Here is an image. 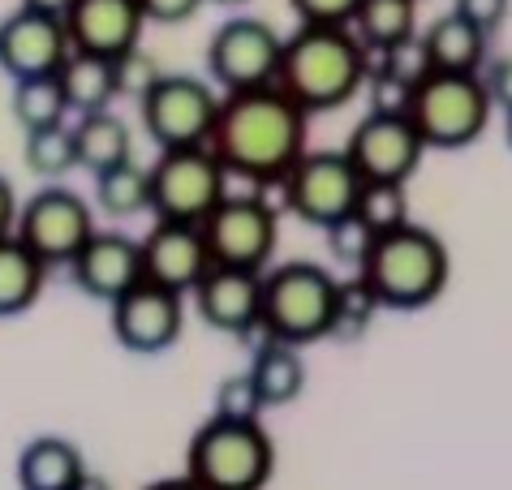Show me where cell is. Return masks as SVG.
I'll list each match as a JSON object with an SVG mask.
<instances>
[{
  "label": "cell",
  "instance_id": "cell-1",
  "mask_svg": "<svg viewBox=\"0 0 512 490\" xmlns=\"http://www.w3.org/2000/svg\"><path fill=\"white\" fill-rule=\"evenodd\" d=\"M306 112L280 86L233 91L220 99V117L207 147L220 155L229 177L254 185H284L306 155Z\"/></svg>",
  "mask_w": 512,
  "mask_h": 490
},
{
  "label": "cell",
  "instance_id": "cell-2",
  "mask_svg": "<svg viewBox=\"0 0 512 490\" xmlns=\"http://www.w3.org/2000/svg\"><path fill=\"white\" fill-rule=\"evenodd\" d=\"M371 69L375 56L353 26H297L284 39L276 86L306 117H315V112H336L349 99H358Z\"/></svg>",
  "mask_w": 512,
  "mask_h": 490
},
{
  "label": "cell",
  "instance_id": "cell-3",
  "mask_svg": "<svg viewBox=\"0 0 512 490\" xmlns=\"http://www.w3.org/2000/svg\"><path fill=\"white\" fill-rule=\"evenodd\" d=\"M362 276L371 280L383 310H422L448 288L452 258L431 228L409 220L392 233H379L371 258L362 263Z\"/></svg>",
  "mask_w": 512,
  "mask_h": 490
},
{
  "label": "cell",
  "instance_id": "cell-4",
  "mask_svg": "<svg viewBox=\"0 0 512 490\" xmlns=\"http://www.w3.org/2000/svg\"><path fill=\"white\" fill-rule=\"evenodd\" d=\"M186 473L203 490H263L276 473V443L259 422H203L190 439Z\"/></svg>",
  "mask_w": 512,
  "mask_h": 490
},
{
  "label": "cell",
  "instance_id": "cell-5",
  "mask_svg": "<svg viewBox=\"0 0 512 490\" xmlns=\"http://www.w3.org/2000/svg\"><path fill=\"white\" fill-rule=\"evenodd\" d=\"M340 280L323 263H280L263 276V331L284 344H315L332 336Z\"/></svg>",
  "mask_w": 512,
  "mask_h": 490
},
{
  "label": "cell",
  "instance_id": "cell-6",
  "mask_svg": "<svg viewBox=\"0 0 512 490\" xmlns=\"http://www.w3.org/2000/svg\"><path fill=\"white\" fill-rule=\"evenodd\" d=\"M491 95L482 74H435L414 86L409 121L418 125L422 142L431 151H461L487 134L491 125Z\"/></svg>",
  "mask_w": 512,
  "mask_h": 490
},
{
  "label": "cell",
  "instance_id": "cell-7",
  "mask_svg": "<svg viewBox=\"0 0 512 490\" xmlns=\"http://www.w3.org/2000/svg\"><path fill=\"white\" fill-rule=\"evenodd\" d=\"M224 198H229V168L211 147H173L151 164L155 220L203 224Z\"/></svg>",
  "mask_w": 512,
  "mask_h": 490
},
{
  "label": "cell",
  "instance_id": "cell-8",
  "mask_svg": "<svg viewBox=\"0 0 512 490\" xmlns=\"http://www.w3.org/2000/svg\"><path fill=\"white\" fill-rule=\"evenodd\" d=\"M220 99L216 86L194 78V74H164L138 99L142 129L151 134V142L160 151L173 147H207L211 129L220 117Z\"/></svg>",
  "mask_w": 512,
  "mask_h": 490
},
{
  "label": "cell",
  "instance_id": "cell-9",
  "mask_svg": "<svg viewBox=\"0 0 512 490\" xmlns=\"http://www.w3.org/2000/svg\"><path fill=\"white\" fill-rule=\"evenodd\" d=\"M362 172L353 168L345 151H306L297 168L284 177L280 194L297 220L310 228H332L336 220L358 211L362 198Z\"/></svg>",
  "mask_w": 512,
  "mask_h": 490
},
{
  "label": "cell",
  "instance_id": "cell-10",
  "mask_svg": "<svg viewBox=\"0 0 512 490\" xmlns=\"http://www.w3.org/2000/svg\"><path fill=\"white\" fill-rule=\"evenodd\" d=\"M203 237L216 267L267 271L280 241V215L263 194H229L203 220Z\"/></svg>",
  "mask_w": 512,
  "mask_h": 490
},
{
  "label": "cell",
  "instance_id": "cell-11",
  "mask_svg": "<svg viewBox=\"0 0 512 490\" xmlns=\"http://www.w3.org/2000/svg\"><path fill=\"white\" fill-rule=\"evenodd\" d=\"M284 35L263 18H229L207 43V74L224 95L276 86Z\"/></svg>",
  "mask_w": 512,
  "mask_h": 490
},
{
  "label": "cell",
  "instance_id": "cell-12",
  "mask_svg": "<svg viewBox=\"0 0 512 490\" xmlns=\"http://www.w3.org/2000/svg\"><path fill=\"white\" fill-rule=\"evenodd\" d=\"M13 233L31 245L48 267H69L99 228H95V211L82 194L65 190V185H44L22 203Z\"/></svg>",
  "mask_w": 512,
  "mask_h": 490
},
{
  "label": "cell",
  "instance_id": "cell-13",
  "mask_svg": "<svg viewBox=\"0 0 512 490\" xmlns=\"http://www.w3.org/2000/svg\"><path fill=\"white\" fill-rule=\"evenodd\" d=\"M426 151L431 147L422 142L418 125L409 117H392V112H366L345 142V155L362 172V181H392V185H405L414 177Z\"/></svg>",
  "mask_w": 512,
  "mask_h": 490
},
{
  "label": "cell",
  "instance_id": "cell-14",
  "mask_svg": "<svg viewBox=\"0 0 512 490\" xmlns=\"http://www.w3.org/2000/svg\"><path fill=\"white\" fill-rule=\"evenodd\" d=\"M108 310H112V336H117V344L138 357H155L173 349L181 336V323H186V297L155 280L134 284Z\"/></svg>",
  "mask_w": 512,
  "mask_h": 490
},
{
  "label": "cell",
  "instance_id": "cell-15",
  "mask_svg": "<svg viewBox=\"0 0 512 490\" xmlns=\"http://www.w3.org/2000/svg\"><path fill=\"white\" fill-rule=\"evenodd\" d=\"M69 52H74V43H69L65 18H56V13L22 5L0 22V69H5L13 82L61 74Z\"/></svg>",
  "mask_w": 512,
  "mask_h": 490
},
{
  "label": "cell",
  "instance_id": "cell-16",
  "mask_svg": "<svg viewBox=\"0 0 512 490\" xmlns=\"http://www.w3.org/2000/svg\"><path fill=\"white\" fill-rule=\"evenodd\" d=\"M142 267H147V280L173 288V293H194L203 276L216 263H211L203 224H181V220H155L151 233L142 237Z\"/></svg>",
  "mask_w": 512,
  "mask_h": 490
},
{
  "label": "cell",
  "instance_id": "cell-17",
  "mask_svg": "<svg viewBox=\"0 0 512 490\" xmlns=\"http://www.w3.org/2000/svg\"><path fill=\"white\" fill-rule=\"evenodd\" d=\"M263 276L267 271L211 267L190 293L198 319L224 336H250L254 327H263Z\"/></svg>",
  "mask_w": 512,
  "mask_h": 490
},
{
  "label": "cell",
  "instance_id": "cell-18",
  "mask_svg": "<svg viewBox=\"0 0 512 490\" xmlns=\"http://www.w3.org/2000/svg\"><path fill=\"white\" fill-rule=\"evenodd\" d=\"M69 276L95 301H117L125 297L134 284L147 280L142 267V241L125 237V233H95L87 245L78 250V258L69 263Z\"/></svg>",
  "mask_w": 512,
  "mask_h": 490
},
{
  "label": "cell",
  "instance_id": "cell-19",
  "mask_svg": "<svg viewBox=\"0 0 512 490\" xmlns=\"http://www.w3.org/2000/svg\"><path fill=\"white\" fill-rule=\"evenodd\" d=\"M65 31L74 52H95L117 61L142 43L147 13L138 0H74V9L65 13Z\"/></svg>",
  "mask_w": 512,
  "mask_h": 490
},
{
  "label": "cell",
  "instance_id": "cell-20",
  "mask_svg": "<svg viewBox=\"0 0 512 490\" xmlns=\"http://www.w3.org/2000/svg\"><path fill=\"white\" fill-rule=\"evenodd\" d=\"M87 473L78 443L61 435H39L18 456V486L22 490H74L78 478Z\"/></svg>",
  "mask_w": 512,
  "mask_h": 490
},
{
  "label": "cell",
  "instance_id": "cell-21",
  "mask_svg": "<svg viewBox=\"0 0 512 490\" xmlns=\"http://www.w3.org/2000/svg\"><path fill=\"white\" fill-rule=\"evenodd\" d=\"M426 52H431V65L439 74H482L487 65V31H478L474 22H465L457 9L435 18L422 31Z\"/></svg>",
  "mask_w": 512,
  "mask_h": 490
},
{
  "label": "cell",
  "instance_id": "cell-22",
  "mask_svg": "<svg viewBox=\"0 0 512 490\" xmlns=\"http://www.w3.org/2000/svg\"><path fill=\"white\" fill-rule=\"evenodd\" d=\"M48 263L18 233L0 237V319L31 310L48 284Z\"/></svg>",
  "mask_w": 512,
  "mask_h": 490
},
{
  "label": "cell",
  "instance_id": "cell-23",
  "mask_svg": "<svg viewBox=\"0 0 512 490\" xmlns=\"http://www.w3.org/2000/svg\"><path fill=\"white\" fill-rule=\"evenodd\" d=\"M61 91L69 99V112L87 117V112H108L117 99V61L95 52H69V61L61 65Z\"/></svg>",
  "mask_w": 512,
  "mask_h": 490
},
{
  "label": "cell",
  "instance_id": "cell-24",
  "mask_svg": "<svg viewBox=\"0 0 512 490\" xmlns=\"http://www.w3.org/2000/svg\"><path fill=\"white\" fill-rule=\"evenodd\" d=\"M250 379L263 396V409L293 405V400L306 392V362H302V353H297V344L267 336V344L250 362Z\"/></svg>",
  "mask_w": 512,
  "mask_h": 490
},
{
  "label": "cell",
  "instance_id": "cell-25",
  "mask_svg": "<svg viewBox=\"0 0 512 490\" xmlns=\"http://www.w3.org/2000/svg\"><path fill=\"white\" fill-rule=\"evenodd\" d=\"M74 142H78V168L87 172H108L125 160H134V138H130V125H125L117 112H87L78 117L74 125Z\"/></svg>",
  "mask_w": 512,
  "mask_h": 490
},
{
  "label": "cell",
  "instance_id": "cell-26",
  "mask_svg": "<svg viewBox=\"0 0 512 490\" xmlns=\"http://www.w3.org/2000/svg\"><path fill=\"white\" fill-rule=\"evenodd\" d=\"M353 31L371 48V56L401 39H414V35H422L418 31V0H362L358 18H353Z\"/></svg>",
  "mask_w": 512,
  "mask_h": 490
},
{
  "label": "cell",
  "instance_id": "cell-27",
  "mask_svg": "<svg viewBox=\"0 0 512 490\" xmlns=\"http://www.w3.org/2000/svg\"><path fill=\"white\" fill-rule=\"evenodd\" d=\"M95 203L104 215H112V220H130V215L151 211V168H138L134 160H125L117 168L99 172Z\"/></svg>",
  "mask_w": 512,
  "mask_h": 490
},
{
  "label": "cell",
  "instance_id": "cell-28",
  "mask_svg": "<svg viewBox=\"0 0 512 490\" xmlns=\"http://www.w3.org/2000/svg\"><path fill=\"white\" fill-rule=\"evenodd\" d=\"M9 104H13V121H18L26 134L65 125V117H69V99H65L61 78H56V74L13 82V99H9Z\"/></svg>",
  "mask_w": 512,
  "mask_h": 490
},
{
  "label": "cell",
  "instance_id": "cell-29",
  "mask_svg": "<svg viewBox=\"0 0 512 490\" xmlns=\"http://www.w3.org/2000/svg\"><path fill=\"white\" fill-rule=\"evenodd\" d=\"M379 310H383V301H379V293L371 288V280H366L362 271L353 280H340V288H336V314H332V340L349 344V340L366 336Z\"/></svg>",
  "mask_w": 512,
  "mask_h": 490
},
{
  "label": "cell",
  "instance_id": "cell-30",
  "mask_svg": "<svg viewBox=\"0 0 512 490\" xmlns=\"http://www.w3.org/2000/svg\"><path fill=\"white\" fill-rule=\"evenodd\" d=\"M26 168L44 181H56L65 172L78 168V142H74V125H52V129H35L26 134V151H22Z\"/></svg>",
  "mask_w": 512,
  "mask_h": 490
},
{
  "label": "cell",
  "instance_id": "cell-31",
  "mask_svg": "<svg viewBox=\"0 0 512 490\" xmlns=\"http://www.w3.org/2000/svg\"><path fill=\"white\" fill-rule=\"evenodd\" d=\"M358 215L375 228V233H392V228L409 224V194H405V185L366 181L362 198H358Z\"/></svg>",
  "mask_w": 512,
  "mask_h": 490
},
{
  "label": "cell",
  "instance_id": "cell-32",
  "mask_svg": "<svg viewBox=\"0 0 512 490\" xmlns=\"http://www.w3.org/2000/svg\"><path fill=\"white\" fill-rule=\"evenodd\" d=\"M375 69H383V74H392V78H401L405 86H418L435 74V65H431V52H426V39L414 35V39H401V43H392V48H383L375 52Z\"/></svg>",
  "mask_w": 512,
  "mask_h": 490
},
{
  "label": "cell",
  "instance_id": "cell-33",
  "mask_svg": "<svg viewBox=\"0 0 512 490\" xmlns=\"http://www.w3.org/2000/svg\"><path fill=\"white\" fill-rule=\"evenodd\" d=\"M323 233H327V245H332V254H336L345 267H353V271H362V263L371 258L375 241H379V233L362 220L358 211L345 215V220H336L332 228H323Z\"/></svg>",
  "mask_w": 512,
  "mask_h": 490
},
{
  "label": "cell",
  "instance_id": "cell-34",
  "mask_svg": "<svg viewBox=\"0 0 512 490\" xmlns=\"http://www.w3.org/2000/svg\"><path fill=\"white\" fill-rule=\"evenodd\" d=\"M263 413V396L254 387L250 370L229 374L220 387H216V417H229V422H259Z\"/></svg>",
  "mask_w": 512,
  "mask_h": 490
},
{
  "label": "cell",
  "instance_id": "cell-35",
  "mask_svg": "<svg viewBox=\"0 0 512 490\" xmlns=\"http://www.w3.org/2000/svg\"><path fill=\"white\" fill-rule=\"evenodd\" d=\"M160 78H164L160 61H155L151 52H142V43H138V48H130L125 56H117V95L142 99Z\"/></svg>",
  "mask_w": 512,
  "mask_h": 490
},
{
  "label": "cell",
  "instance_id": "cell-36",
  "mask_svg": "<svg viewBox=\"0 0 512 490\" xmlns=\"http://www.w3.org/2000/svg\"><path fill=\"white\" fill-rule=\"evenodd\" d=\"M362 95H366V104H371V112H392V117H409V104H414V86L383 74V69H371Z\"/></svg>",
  "mask_w": 512,
  "mask_h": 490
},
{
  "label": "cell",
  "instance_id": "cell-37",
  "mask_svg": "<svg viewBox=\"0 0 512 490\" xmlns=\"http://www.w3.org/2000/svg\"><path fill=\"white\" fill-rule=\"evenodd\" d=\"M297 26H353L362 0H289Z\"/></svg>",
  "mask_w": 512,
  "mask_h": 490
},
{
  "label": "cell",
  "instance_id": "cell-38",
  "mask_svg": "<svg viewBox=\"0 0 512 490\" xmlns=\"http://www.w3.org/2000/svg\"><path fill=\"white\" fill-rule=\"evenodd\" d=\"M508 5H512V0H452V9H457L465 22H474L478 31H487V35L504 26Z\"/></svg>",
  "mask_w": 512,
  "mask_h": 490
},
{
  "label": "cell",
  "instance_id": "cell-39",
  "mask_svg": "<svg viewBox=\"0 0 512 490\" xmlns=\"http://www.w3.org/2000/svg\"><path fill=\"white\" fill-rule=\"evenodd\" d=\"M482 82H487V95L495 108H512V56H500V61L482 65Z\"/></svg>",
  "mask_w": 512,
  "mask_h": 490
},
{
  "label": "cell",
  "instance_id": "cell-40",
  "mask_svg": "<svg viewBox=\"0 0 512 490\" xmlns=\"http://www.w3.org/2000/svg\"><path fill=\"white\" fill-rule=\"evenodd\" d=\"M147 22H160V26H177V22H190L203 0H138Z\"/></svg>",
  "mask_w": 512,
  "mask_h": 490
},
{
  "label": "cell",
  "instance_id": "cell-41",
  "mask_svg": "<svg viewBox=\"0 0 512 490\" xmlns=\"http://www.w3.org/2000/svg\"><path fill=\"white\" fill-rule=\"evenodd\" d=\"M18 198H13V185L0 177V237L5 233H13V228H18Z\"/></svg>",
  "mask_w": 512,
  "mask_h": 490
},
{
  "label": "cell",
  "instance_id": "cell-42",
  "mask_svg": "<svg viewBox=\"0 0 512 490\" xmlns=\"http://www.w3.org/2000/svg\"><path fill=\"white\" fill-rule=\"evenodd\" d=\"M26 9H44V13H56V18H65L69 9H74V0H22Z\"/></svg>",
  "mask_w": 512,
  "mask_h": 490
},
{
  "label": "cell",
  "instance_id": "cell-43",
  "mask_svg": "<svg viewBox=\"0 0 512 490\" xmlns=\"http://www.w3.org/2000/svg\"><path fill=\"white\" fill-rule=\"evenodd\" d=\"M147 490H203V486H198L190 473H181V478H164V482H155V486H147Z\"/></svg>",
  "mask_w": 512,
  "mask_h": 490
},
{
  "label": "cell",
  "instance_id": "cell-44",
  "mask_svg": "<svg viewBox=\"0 0 512 490\" xmlns=\"http://www.w3.org/2000/svg\"><path fill=\"white\" fill-rule=\"evenodd\" d=\"M74 490H112V482L104 478V473L87 469V473H82V478H78V486H74Z\"/></svg>",
  "mask_w": 512,
  "mask_h": 490
},
{
  "label": "cell",
  "instance_id": "cell-45",
  "mask_svg": "<svg viewBox=\"0 0 512 490\" xmlns=\"http://www.w3.org/2000/svg\"><path fill=\"white\" fill-rule=\"evenodd\" d=\"M504 142H508V151H512V108L504 112Z\"/></svg>",
  "mask_w": 512,
  "mask_h": 490
},
{
  "label": "cell",
  "instance_id": "cell-46",
  "mask_svg": "<svg viewBox=\"0 0 512 490\" xmlns=\"http://www.w3.org/2000/svg\"><path fill=\"white\" fill-rule=\"evenodd\" d=\"M216 5H246V0H216Z\"/></svg>",
  "mask_w": 512,
  "mask_h": 490
}]
</instances>
